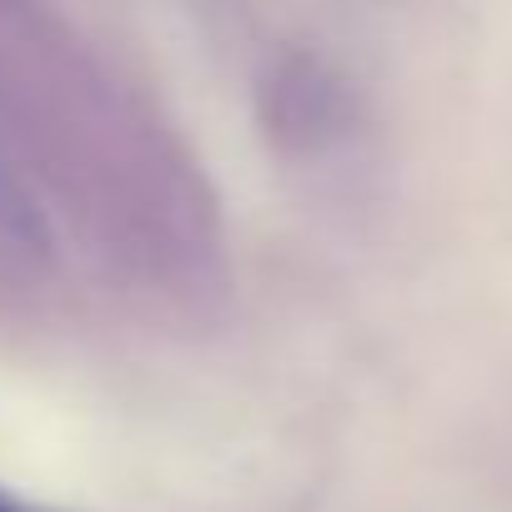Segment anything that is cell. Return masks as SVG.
<instances>
[{
    "mask_svg": "<svg viewBox=\"0 0 512 512\" xmlns=\"http://www.w3.org/2000/svg\"><path fill=\"white\" fill-rule=\"evenodd\" d=\"M0 236H11L16 246H41L46 241V226H41L36 201L26 196V186L6 166H0Z\"/></svg>",
    "mask_w": 512,
    "mask_h": 512,
    "instance_id": "2",
    "label": "cell"
},
{
    "mask_svg": "<svg viewBox=\"0 0 512 512\" xmlns=\"http://www.w3.org/2000/svg\"><path fill=\"white\" fill-rule=\"evenodd\" d=\"M256 116H262L267 136L282 151H317L327 146L342 121H347V91L342 81L312 61V56H287L262 76L256 91Z\"/></svg>",
    "mask_w": 512,
    "mask_h": 512,
    "instance_id": "1",
    "label": "cell"
},
{
    "mask_svg": "<svg viewBox=\"0 0 512 512\" xmlns=\"http://www.w3.org/2000/svg\"><path fill=\"white\" fill-rule=\"evenodd\" d=\"M0 512H51V507H36V502H26V497H16V492L0 487Z\"/></svg>",
    "mask_w": 512,
    "mask_h": 512,
    "instance_id": "3",
    "label": "cell"
}]
</instances>
